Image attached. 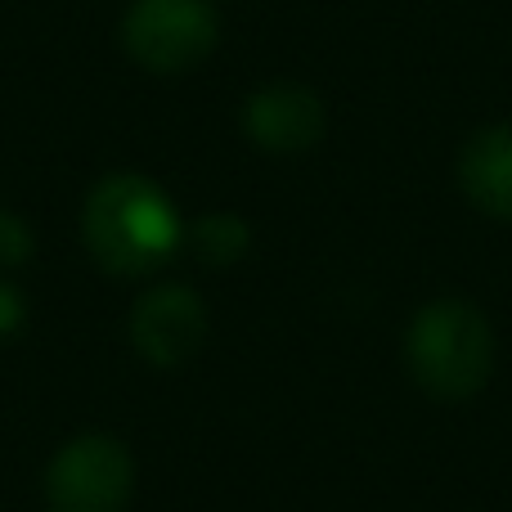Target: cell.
Instances as JSON below:
<instances>
[{
  "label": "cell",
  "mask_w": 512,
  "mask_h": 512,
  "mask_svg": "<svg viewBox=\"0 0 512 512\" xmlns=\"http://www.w3.org/2000/svg\"><path fill=\"white\" fill-rule=\"evenodd\" d=\"M23 252H27V234H23V225H18L14 216H0V256L18 261Z\"/></svg>",
  "instance_id": "9c48e42d"
},
{
  "label": "cell",
  "mask_w": 512,
  "mask_h": 512,
  "mask_svg": "<svg viewBox=\"0 0 512 512\" xmlns=\"http://www.w3.org/2000/svg\"><path fill=\"white\" fill-rule=\"evenodd\" d=\"M459 189L481 216L512 221V126H481L459 153Z\"/></svg>",
  "instance_id": "52a82bcc"
},
{
  "label": "cell",
  "mask_w": 512,
  "mask_h": 512,
  "mask_svg": "<svg viewBox=\"0 0 512 512\" xmlns=\"http://www.w3.org/2000/svg\"><path fill=\"white\" fill-rule=\"evenodd\" d=\"M221 41L212 0H135L122 18V45L144 72L176 77L207 59Z\"/></svg>",
  "instance_id": "3957f363"
},
{
  "label": "cell",
  "mask_w": 512,
  "mask_h": 512,
  "mask_svg": "<svg viewBox=\"0 0 512 512\" xmlns=\"http://www.w3.org/2000/svg\"><path fill=\"white\" fill-rule=\"evenodd\" d=\"M194 248L207 256V261H234L248 248V230H243L239 216H203V221L189 230Z\"/></svg>",
  "instance_id": "ba28073f"
},
{
  "label": "cell",
  "mask_w": 512,
  "mask_h": 512,
  "mask_svg": "<svg viewBox=\"0 0 512 512\" xmlns=\"http://www.w3.org/2000/svg\"><path fill=\"white\" fill-rule=\"evenodd\" d=\"M135 490V459L117 436H72L45 468L50 512H126Z\"/></svg>",
  "instance_id": "277c9868"
},
{
  "label": "cell",
  "mask_w": 512,
  "mask_h": 512,
  "mask_svg": "<svg viewBox=\"0 0 512 512\" xmlns=\"http://www.w3.org/2000/svg\"><path fill=\"white\" fill-rule=\"evenodd\" d=\"M207 337V310L180 283L153 288L135 301L131 310V342L158 369H180L185 360H194L198 346Z\"/></svg>",
  "instance_id": "5b68a950"
},
{
  "label": "cell",
  "mask_w": 512,
  "mask_h": 512,
  "mask_svg": "<svg viewBox=\"0 0 512 512\" xmlns=\"http://www.w3.org/2000/svg\"><path fill=\"white\" fill-rule=\"evenodd\" d=\"M414 382L436 400H472L495 369V328L472 301L441 297L414 315L405 333Z\"/></svg>",
  "instance_id": "7a4b0ae2"
},
{
  "label": "cell",
  "mask_w": 512,
  "mask_h": 512,
  "mask_svg": "<svg viewBox=\"0 0 512 512\" xmlns=\"http://www.w3.org/2000/svg\"><path fill=\"white\" fill-rule=\"evenodd\" d=\"M328 117L324 99L315 90L297 86V81H274L261 86L243 108V131L252 144H261L265 153H306L319 144Z\"/></svg>",
  "instance_id": "8992f818"
},
{
  "label": "cell",
  "mask_w": 512,
  "mask_h": 512,
  "mask_svg": "<svg viewBox=\"0 0 512 512\" xmlns=\"http://www.w3.org/2000/svg\"><path fill=\"white\" fill-rule=\"evenodd\" d=\"M81 243L99 270L135 279L176 256V248L185 243V225L171 198L149 176L122 171L90 189L81 207Z\"/></svg>",
  "instance_id": "6da1fadb"
}]
</instances>
